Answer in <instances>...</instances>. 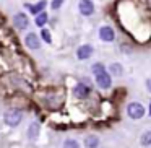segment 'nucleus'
I'll return each instance as SVG.
<instances>
[{"mask_svg": "<svg viewBox=\"0 0 151 148\" xmlns=\"http://www.w3.org/2000/svg\"><path fill=\"white\" fill-rule=\"evenodd\" d=\"M93 73H94V77H96V83H98L99 88H102V90L111 88L112 78H111V75L107 73V70H106V67L102 65V64H99V62L94 64V65H93Z\"/></svg>", "mask_w": 151, "mask_h": 148, "instance_id": "nucleus-1", "label": "nucleus"}, {"mask_svg": "<svg viewBox=\"0 0 151 148\" xmlns=\"http://www.w3.org/2000/svg\"><path fill=\"white\" fill-rule=\"evenodd\" d=\"M127 114H128V117H130V119H135V121L141 119L145 116L143 104H140V103H130V104L127 106Z\"/></svg>", "mask_w": 151, "mask_h": 148, "instance_id": "nucleus-2", "label": "nucleus"}, {"mask_svg": "<svg viewBox=\"0 0 151 148\" xmlns=\"http://www.w3.org/2000/svg\"><path fill=\"white\" fill-rule=\"evenodd\" d=\"M21 119H23V114H21V111L12 109V111H8L7 114H5V124L10 125V127H17V125L21 122Z\"/></svg>", "mask_w": 151, "mask_h": 148, "instance_id": "nucleus-3", "label": "nucleus"}, {"mask_svg": "<svg viewBox=\"0 0 151 148\" xmlns=\"http://www.w3.org/2000/svg\"><path fill=\"white\" fill-rule=\"evenodd\" d=\"M78 8L83 17H89V15L94 13V4H93L91 0H80Z\"/></svg>", "mask_w": 151, "mask_h": 148, "instance_id": "nucleus-4", "label": "nucleus"}, {"mask_svg": "<svg viewBox=\"0 0 151 148\" xmlns=\"http://www.w3.org/2000/svg\"><path fill=\"white\" fill-rule=\"evenodd\" d=\"M99 39L104 41V43H112L115 39V34H114V30L111 26H102L99 30Z\"/></svg>", "mask_w": 151, "mask_h": 148, "instance_id": "nucleus-5", "label": "nucleus"}, {"mask_svg": "<svg viewBox=\"0 0 151 148\" xmlns=\"http://www.w3.org/2000/svg\"><path fill=\"white\" fill-rule=\"evenodd\" d=\"M93 52H94L93 46H89V44H83V46H80L78 51H76V57H78L80 60H86V59H89V57L93 56Z\"/></svg>", "mask_w": 151, "mask_h": 148, "instance_id": "nucleus-6", "label": "nucleus"}, {"mask_svg": "<svg viewBox=\"0 0 151 148\" xmlns=\"http://www.w3.org/2000/svg\"><path fill=\"white\" fill-rule=\"evenodd\" d=\"M13 23L18 30H26L28 25H29V18H28L26 13H17L13 18Z\"/></svg>", "mask_w": 151, "mask_h": 148, "instance_id": "nucleus-7", "label": "nucleus"}, {"mask_svg": "<svg viewBox=\"0 0 151 148\" xmlns=\"http://www.w3.org/2000/svg\"><path fill=\"white\" fill-rule=\"evenodd\" d=\"M24 43H26V46L29 47V49H39V46H41V39H39V36H37L36 33L26 34Z\"/></svg>", "mask_w": 151, "mask_h": 148, "instance_id": "nucleus-8", "label": "nucleus"}, {"mask_svg": "<svg viewBox=\"0 0 151 148\" xmlns=\"http://www.w3.org/2000/svg\"><path fill=\"white\" fill-rule=\"evenodd\" d=\"M46 5H47V2L46 0H39L36 5H29V4H26L24 7L29 10V13H33V15H37V13H41V12H44V8H46Z\"/></svg>", "mask_w": 151, "mask_h": 148, "instance_id": "nucleus-9", "label": "nucleus"}, {"mask_svg": "<svg viewBox=\"0 0 151 148\" xmlns=\"http://www.w3.org/2000/svg\"><path fill=\"white\" fill-rule=\"evenodd\" d=\"M73 95L76 96V98H86V96L89 95V88L86 85H83V83H78V85L73 88Z\"/></svg>", "mask_w": 151, "mask_h": 148, "instance_id": "nucleus-10", "label": "nucleus"}, {"mask_svg": "<svg viewBox=\"0 0 151 148\" xmlns=\"http://www.w3.org/2000/svg\"><path fill=\"white\" fill-rule=\"evenodd\" d=\"M39 124L37 122H33V124L28 127V138L29 140H33V142H36L37 140V137H39Z\"/></svg>", "mask_w": 151, "mask_h": 148, "instance_id": "nucleus-11", "label": "nucleus"}, {"mask_svg": "<svg viewBox=\"0 0 151 148\" xmlns=\"http://www.w3.org/2000/svg\"><path fill=\"white\" fill-rule=\"evenodd\" d=\"M99 145V138L96 137V135H88V137L85 138V147L86 148H98Z\"/></svg>", "mask_w": 151, "mask_h": 148, "instance_id": "nucleus-12", "label": "nucleus"}, {"mask_svg": "<svg viewBox=\"0 0 151 148\" xmlns=\"http://www.w3.org/2000/svg\"><path fill=\"white\" fill-rule=\"evenodd\" d=\"M47 20H49L47 13H46V12H41V13H37V15H36V20H34V23H36V26L42 28V26H46Z\"/></svg>", "mask_w": 151, "mask_h": 148, "instance_id": "nucleus-13", "label": "nucleus"}, {"mask_svg": "<svg viewBox=\"0 0 151 148\" xmlns=\"http://www.w3.org/2000/svg\"><path fill=\"white\" fill-rule=\"evenodd\" d=\"M109 70H111L114 75H122V72H124L120 64H112V65H109Z\"/></svg>", "mask_w": 151, "mask_h": 148, "instance_id": "nucleus-14", "label": "nucleus"}, {"mask_svg": "<svg viewBox=\"0 0 151 148\" xmlns=\"http://www.w3.org/2000/svg\"><path fill=\"white\" fill-rule=\"evenodd\" d=\"M41 39H44V43L50 44L52 43V38H50V33L47 30H44V28H41Z\"/></svg>", "mask_w": 151, "mask_h": 148, "instance_id": "nucleus-15", "label": "nucleus"}, {"mask_svg": "<svg viewBox=\"0 0 151 148\" xmlns=\"http://www.w3.org/2000/svg\"><path fill=\"white\" fill-rule=\"evenodd\" d=\"M63 148H80V143L76 140H72V138H68V140L63 142Z\"/></svg>", "mask_w": 151, "mask_h": 148, "instance_id": "nucleus-16", "label": "nucleus"}, {"mask_svg": "<svg viewBox=\"0 0 151 148\" xmlns=\"http://www.w3.org/2000/svg\"><path fill=\"white\" fill-rule=\"evenodd\" d=\"M141 145H151V132H145L143 135H141Z\"/></svg>", "mask_w": 151, "mask_h": 148, "instance_id": "nucleus-17", "label": "nucleus"}, {"mask_svg": "<svg viewBox=\"0 0 151 148\" xmlns=\"http://www.w3.org/2000/svg\"><path fill=\"white\" fill-rule=\"evenodd\" d=\"M63 4V0H52V4H50V7L54 8V10H57V8H60Z\"/></svg>", "mask_w": 151, "mask_h": 148, "instance_id": "nucleus-18", "label": "nucleus"}, {"mask_svg": "<svg viewBox=\"0 0 151 148\" xmlns=\"http://www.w3.org/2000/svg\"><path fill=\"white\" fill-rule=\"evenodd\" d=\"M150 116H151V106H150Z\"/></svg>", "mask_w": 151, "mask_h": 148, "instance_id": "nucleus-19", "label": "nucleus"}]
</instances>
